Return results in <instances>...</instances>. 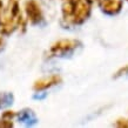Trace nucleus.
<instances>
[{"label": "nucleus", "instance_id": "nucleus-1", "mask_svg": "<svg viewBox=\"0 0 128 128\" xmlns=\"http://www.w3.org/2000/svg\"><path fill=\"white\" fill-rule=\"evenodd\" d=\"M16 28H25V20L20 11L19 1L10 0L7 7L4 8L0 14V33L8 35Z\"/></svg>", "mask_w": 128, "mask_h": 128}, {"label": "nucleus", "instance_id": "nucleus-2", "mask_svg": "<svg viewBox=\"0 0 128 128\" xmlns=\"http://www.w3.org/2000/svg\"><path fill=\"white\" fill-rule=\"evenodd\" d=\"M89 14H90V4L87 0H74L73 8L67 21H70L73 25H80L88 19Z\"/></svg>", "mask_w": 128, "mask_h": 128}, {"label": "nucleus", "instance_id": "nucleus-3", "mask_svg": "<svg viewBox=\"0 0 128 128\" xmlns=\"http://www.w3.org/2000/svg\"><path fill=\"white\" fill-rule=\"evenodd\" d=\"M80 45L78 40L74 39H62L59 40L56 42H54L50 46L48 54L50 56H62V55L67 54L72 52L73 50H75L76 47Z\"/></svg>", "mask_w": 128, "mask_h": 128}, {"label": "nucleus", "instance_id": "nucleus-4", "mask_svg": "<svg viewBox=\"0 0 128 128\" xmlns=\"http://www.w3.org/2000/svg\"><path fill=\"white\" fill-rule=\"evenodd\" d=\"M25 12L32 24H39L42 20V11L36 0H28L25 6Z\"/></svg>", "mask_w": 128, "mask_h": 128}, {"label": "nucleus", "instance_id": "nucleus-5", "mask_svg": "<svg viewBox=\"0 0 128 128\" xmlns=\"http://www.w3.org/2000/svg\"><path fill=\"white\" fill-rule=\"evenodd\" d=\"M99 7L106 14L115 16L122 10V0H99Z\"/></svg>", "mask_w": 128, "mask_h": 128}, {"label": "nucleus", "instance_id": "nucleus-6", "mask_svg": "<svg viewBox=\"0 0 128 128\" xmlns=\"http://www.w3.org/2000/svg\"><path fill=\"white\" fill-rule=\"evenodd\" d=\"M61 82V78L58 74H53V75H50V76H46V78H41L39 80H36L34 82V86L33 88L34 90H45V89H48L53 86L58 85Z\"/></svg>", "mask_w": 128, "mask_h": 128}, {"label": "nucleus", "instance_id": "nucleus-7", "mask_svg": "<svg viewBox=\"0 0 128 128\" xmlns=\"http://www.w3.org/2000/svg\"><path fill=\"white\" fill-rule=\"evenodd\" d=\"M126 74H128V65H124V67H121L120 70H118L116 73H115V75H114V78H120V76H124V75H126Z\"/></svg>", "mask_w": 128, "mask_h": 128}, {"label": "nucleus", "instance_id": "nucleus-8", "mask_svg": "<svg viewBox=\"0 0 128 128\" xmlns=\"http://www.w3.org/2000/svg\"><path fill=\"white\" fill-rule=\"evenodd\" d=\"M114 124L120 128H128V119H118Z\"/></svg>", "mask_w": 128, "mask_h": 128}, {"label": "nucleus", "instance_id": "nucleus-9", "mask_svg": "<svg viewBox=\"0 0 128 128\" xmlns=\"http://www.w3.org/2000/svg\"><path fill=\"white\" fill-rule=\"evenodd\" d=\"M16 112H13V110H6V112H4V114H2V118L4 119H7V120H13V118H16Z\"/></svg>", "mask_w": 128, "mask_h": 128}, {"label": "nucleus", "instance_id": "nucleus-10", "mask_svg": "<svg viewBox=\"0 0 128 128\" xmlns=\"http://www.w3.org/2000/svg\"><path fill=\"white\" fill-rule=\"evenodd\" d=\"M13 126V122L12 120H7V119H1L0 120V127H12Z\"/></svg>", "mask_w": 128, "mask_h": 128}, {"label": "nucleus", "instance_id": "nucleus-11", "mask_svg": "<svg viewBox=\"0 0 128 128\" xmlns=\"http://www.w3.org/2000/svg\"><path fill=\"white\" fill-rule=\"evenodd\" d=\"M5 45V41H4V38L1 36V33H0V50H2V47Z\"/></svg>", "mask_w": 128, "mask_h": 128}, {"label": "nucleus", "instance_id": "nucleus-12", "mask_svg": "<svg viewBox=\"0 0 128 128\" xmlns=\"http://www.w3.org/2000/svg\"><path fill=\"white\" fill-rule=\"evenodd\" d=\"M2 10H4V5H2V1L0 0V14H1V12H2Z\"/></svg>", "mask_w": 128, "mask_h": 128}, {"label": "nucleus", "instance_id": "nucleus-13", "mask_svg": "<svg viewBox=\"0 0 128 128\" xmlns=\"http://www.w3.org/2000/svg\"><path fill=\"white\" fill-rule=\"evenodd\" d=\"M127 1H128V0H127Z\"/></svg>", "mask_w": 128, "mask_h": 128}]
</instances>
